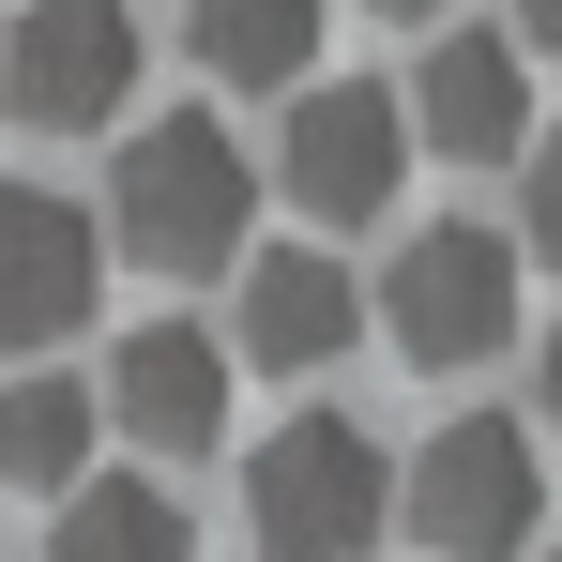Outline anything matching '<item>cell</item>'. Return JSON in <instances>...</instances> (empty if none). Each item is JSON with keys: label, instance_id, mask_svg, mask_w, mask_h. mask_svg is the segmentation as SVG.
Returning a JSON list of instances; mask_svg holds the SVG:
<instances>
[{"label": "cell", "instance_id": "2e32d148", "mask_svg": "<svg viewBox=\"0 0 562 562\" xmlns=\"http://www.w3.org/2000/svg\"><path fill=\"white\" fill-rule=\"evenodd\" d=\"M517 31H532V46H562V0H517Z\"/></svg>", "mask_w": 562, "mask_h": 562}, {"label": "cell", "instance_id": "ac0fdd59", "mask_svg": "<svg viewBox=\"0 0 562 562\" xmlns=\"http://www.w3.org/2000/svg\"><path fill=\"white\" fill-rule=\"evenodd\" d=\"M532 562H562V532H548V548H532Z\"/></svg>", "mask_w": 562, "mask_h": 562}, {"label": "cell", "instance_id": "8fae6325", "mask_svg": "<svg viewBox=\"0 0 562 562\" xmlns=\"http://www.w3.org/2000/svg\"><path fill=\"white\" fill-rule=\"evenodd\" d=\"M92 441H106V411H92V380H61V366H31V380H0V486H92Z\"/></svg>", "mask_w": 562, "mask_h": 562}, {"label": "cell", "instance_id": "ba28073f", "mask_svg": "<svg viewBox=\"0 0 562 562\" xmlns=\"http://www.w3.org/2000/svg\"><path fill=\"white\" fill-rule=\"evenodd\" d=\"M92 274H106V228L46 183H0V350H61L92 319Z\"/></svg>", "mask_w": 562, "mask_h": 562}, {"label": "cell", "instance_id": "7a4b0ae2", "mask_svg": "<svg viewBox=\"0 0 562 562\" xmlns=\"http://www.w3.org/2000/svg\"><path fill=\"white\" fill-rule=\"evenodd\" d=\"M395 532V457L350 411H304L244 457V548L259 562H366Z\"/></svg>", "mask_w": 562, "mask_h": 562}, {"label": "cell", "instance_id": "52a82bcc", "mask_svg": "<svg viewBox=\"0 0 562 562\" xmlns=\"http://www.w3.org/2000/svg\"><path fill=\"white\" fill-rule=\"evenodd\" d=\"M106 441H137V457H213V426H228V350L198 335V319H137L92 380Z\"/></svg>", "mask_w": 562, "mask_h": 562}, {"label": "cell", "instance_id": "30bf717a", "mask_svg": "<svg viewBox=\"0 0 562 562\" xmlns=\"http://www.w3.org/2000/svg\"><path fill=\"white\" fill-rule=\"evenodd\" d=\"M366 350V289L335 274L319 244H244V366L274 380H319Z\"/></svg>", "mask_w": 562, "mask_h": 562}, {"label": "cell", "instance_id": "9a60e30c", "mask_svg": "<svg viewBox=\"0 0 562 562\" xmlns=\"http://www.w3.org/2000/svg\"><path fill=\"white\" fill-rule=\"evenodd\" d=\"M532 426L562 441V319H548V366H532Z\"/></svg>", "mask_w": 562, "mask_h": 562}, {"label": "cell", "instance_id": "3957f363", "mask_svg": "<svg viewBox=\"0 0 562 562\" xmlns=\"http://www.w3.org/2000/svg\"><path fill=\"white\" fill-rule=\"evenodd\" d=\"M395 517L426 562H532V517H548V457L517 411H457L426 426V457L395 471Z\"/></svg>", "mask_w": 562, "mask_h": 562}, {"label": "cell", "instance_id": "6da1fadb", "mask_svg": "<svg viewBox=\"0 0 562 562\" xmlns=\"http://www.w3.org/2000/svg\"><path fill=\"white\" fill-rule=\"evenodd\" d=\"M244 228H259V168H244V137H228L213 106H168V122L122 137L106 244H122L137 274H244Z\"/></svg>", "mask_w": 562, "mask_h": 562}, {"label": "cell", "instance_id": "e0dca14e", "mask_svg": "<svg viewBox=\"0 0 562 562\" xmlns=\"http://www.w3.org/2000/svg\"><path fill=\"white\" fill-rule=\"evenodd\" d=\"M380 15H441V0H380Z\"/></svg>", "mask_w": 562, "mask_h": 562}, {"label": "cell", "instance_id": "277c9868", "mask_svg": "<svg viewBox=\"0 0 562 562\" xmlns=\"http://www.w3.org/2000/svg\"><path fill=\"white\" fill-rule=\"evenodd\" d=\"M366 304H380V335L426 380H457V366H486V350H517V244L471 228V213H426Z\"/></svg>", "mask_w": 562, "mask_h": 562}, {"label": "cell", "instance_id": "9c48e42d", "mask_svg": "<svg viewBox=\"0 0 562 562\" xmlns=\"http://www.w3.org/2000/svg\"><path fill=\"white\" fill-rule=\"evenodd\" d=\"M411 122H426V153H457V168H502V153H532V61H517V31H441L426 46V77H411Z\"/></svg>", "mask_w": 562, "mask_h": 562}, {"label": "cell", "instance_id": "8992f818", "mask_svg": "<svg viewBox=\"0 0 562 562\" xmlns=\"http://www.w3.org/2000/svg\"><path fill=\"white\" fill-rule=\"evenodd\" d=\"M274 168H289V198H304V228H366V213H395V183H411V106L380 92V77H319V92H289Z\"/></svg>", "mask_w": 562, "mask_h": 562}, {"label": "cell", "instance_id": "4fadbf2b", "mask_svg": "<svg viewBox=\"0 0 562 562\" xmlns=\"http://www.w3.org/2000/svg\"><path fill=\"white\" fill-rule=\"evenodd\" d=\"M183 31L228 92H304V61H319V0H183Z\"/></svg>", "mask_w": 562, "mask_h": 562}, {"label": "cell", "instance_id": "5b68a950", "mask_svg": "<svg viewBox=\"0 0 562 562\" xmlns=\"http://www.w3.org/2000/svg\"><path fill=\"white\" fill-rule=\"evenodd\" d=\"M137 92V0H15L0 31V106L31 137H92Z\"/></svg>", "mask_w": 562, "mask_h": 562}, {"label": "cell", "instance_id": "7c38bea8", "mask_svg": "<svg viewBox=\"0 0 562 562\" xmlns=\"http://www.w3.org/2000/svg\"><path fill=\"white\" fill-rule=\"evenodd\" d=\"M46 562H198V548H183V502L153 471H92V486H61Z\"/></svg>", "mask_w": 562, "mask_h": 562}, {"label": "cell", "instance_id": "5bb4252c", "mask_svg": "<svg viewBox=\"0 0 562 562\" xmlns=\"http://www.w3.org/2000/svg\"><path fill=\"white\" fill-rule=\"evenodd\" d=\"M517 244H532V259H562V122L532 137V183H517Z\"/></svg>", "mask_w": 562, "mask_h": 562}]
</instances>
